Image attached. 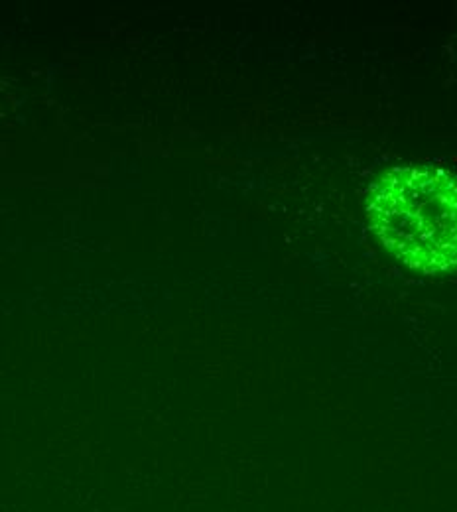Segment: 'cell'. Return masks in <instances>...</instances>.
<instances>
[{
	"instance_id": "cell-1",
	"label": "cell",
	"mask_w": 457,
	"mask_h": 512,
	"mask_svg": "<svg viewBox=\"0 0 457 512\" xmlns=\"http://www.w3.org/2000/svg\"><path fill=\"white\" fill-rule=\"evenodd\" d=\"M369 223L412 270L457 272V176L422 166L389 170L369 193Z\"/></svg>"
}]
</instances>
